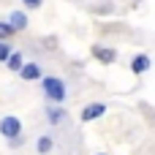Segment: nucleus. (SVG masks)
Instances as JSON below:
<instances>
[{"label": "nucleus", "mask_w": 155, "mask_h": 155, "mask_svg": "<svg viewBox=\"0 0 155 155\" xmlns=\"http://www.w3.org/2000/svg\"><path fill=\"white\" fill-rule=\"evenodd\" d=\"M49 150H52V139H49V136H41V139H38V153L46 155Z\"/></svg>", "instance_id": "9"}, {"label": "nucleus", "mask_w": 155, "mask_h": 155, "mask_svg": "<svg viewBox=\"0 0 155 155\" xmlns=\"http://www.w3.org/2000/svg\"><path fill=\"white\" fill-rule=\"evenodd\" d=\"M104 112H106V104H90V106H84V109H82V120H84V123H90V120L101 117Z\"/></svg>", "instance_id": "4"}, {"label": "nucleus", "mask_w": 155, "mask_h": 155, "mask_svg": "<svg viewBox=\"0 0 155 155\" xmlns=\"http://www.w3.org/2000/svg\"><path fill=\"white\" fill-rule=\"evenodd\" d=\"M14 35V27L8 22H0V38H11Z\"/></svg>", "instance_id": "11"}, {"label": "nucleus", "mask_w": 155, "mask_h": 155, "mask_svg": "<svg viewBox=\"0 0 155 155\" xmlns=\"http://www.w3.org/2000/svg\"><path fill=\"white\" fill-rule=\"evenodd\" d=\"M5 65H8L11 71H22V68H25V63H22V54H19V52H14V54L8 57V63H5Z\"/></svg>", "instance_id": "8"}, {"label": "nucleus", "mask_w": 155, "mask_h": 155, "mask_svg": "<svg viewBox=\"0 0 155 155\" xmlns=\"http://www.w3.org/2000/svg\"><path fill=\"white\" fill-rule=\"evenodd\" d=\"M0 134H3L5 139H16V136L22 134V123H19V117H14V114L3 117V120H0Z\"/></svg>", "instance_id": "2"}, {"label": "nucleus", "mask_w": 155, "mask_h": 155, "mask_svg": "<svg viewBox=\"0 0 155 155\" xmlns=\"http://www.w3.org/2000/svg\"><path fill=\"white\" fill-rule=\"evenodd\" d=\"M93 57H95V60H101V63H114L117 52H114V49H109V46L95 44V46H93Z\"/></svg>", "instance_id": "3"}, {"label": "nucleus", "mask_w": 155, "mask_h": 155, "mask_svg": "<svg viewBox=\"0 0 155 155\" xmlns=\"http://www.w3.org/2000/svg\"><path fill=\"white\" fill-rule=\"evenodd\" d=\"M44 93H46V98H52L54 104H60V101H65V84H63V79H57V76H44Z\"/></svg>", "instance_id": "1"}, {"label": "nucleus", "mask_w": 155, "mask_h": 155, "mask_svg": "<svg viewBox=\"0 0 155 155\" xmlns=\"http://www.w3.org/2000/svg\"><path fill=\"white\" fill-rule=\"evenodd\" d=\"M8 25L14 27V33H16V30H25V27H27V16H25V11H14V14L8 16Z\"/></svg>", "instance_id": "5"}, {"label": "nucleus", "mask_w": 155, "mask_h": 155, "mask_svg": "<svg viewBox=\"0 0 155 155\" xmlns=\"http://www.w3.org/2000/svg\"><path fill=\"white\" fill-rule=\"evenodd\" d=\"M11 54H14V52H11V46H8L5 41H0V60H5V63H8V57H11Z\"/></svg>", "instance_id": "10"}, {"label": "nucleus", "mask_w": 155, "mask_h": 155, "mask_svg": "<svg viewBox=\"0 0 155 155\" xmlns=\"http://www.w3.org/2000/svg\"><path fill=\"white\" fill-rule=\"evenodd\" d=\"M19 74H22V79H25V82H35V79H41V68H38L35 63H27Z\"/></svg>", "instance_id": "7"}, {"label": "nucleus", "mask_w": 155, "mask_h": 155, "mask_svg": "<svg viewBox=\"0 0 155 155\" xmlns=\"http://www.w3.org/2000/svg\"><path fill=\"white\" fill-rule=\"evenodd\" d=\"M98 155H106V153H98Z\"/></svg>", "instance_id": "14"}, {"label": "nucleus", "mask_w": 155, "mask_h": 155, "mask_svg": "<svg viewBox=\"0 0 155 155\" xmlns=\"http://www.w3.org/2000/svg\"><path fill=\"white\" fill-rule=\"evenodd\" d=\"M49 117H52V123H57V120L63 117V112H60V109H52V112H49Z\"/></svg>", "instance_id": "12"}, {"label": "nucleus", "mask_w": 155, "mask_h": 155, "mask_svg": "<svg viewBox=\"0 0 155 155\" xmlns=\"http://www.w3.org/2000/svg\"><path fill=\"white\" fill-rule=\"evenodd\" d=\"M22 3H25V5H27V8H38V5H41V3H44V0H22Z\"/></svg>", "instance_id": "13"}, {"label": "nucleus", "mask_w": 155, "mask_h": 155, "mask_svg": "<svg viewBox=\"0 0 155 155\" xmlns=\"http://www.w3.org/2000/svg\"><path fill=\"white\" fill-rule=\"evenodd\" d=\"M147 68H150V57H147V54H136V57L131 60V71H134V74H144Z\"/></svg>", "instance_id": "6"}]
</instances>
